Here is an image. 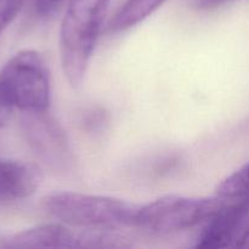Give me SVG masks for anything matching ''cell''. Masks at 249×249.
<instances>
[{"instance_id": "cell-7", "label": "cell", "mask_w": 249, "mask_h": 249, "mask_svg": "<svg viewBox=\"0 0 249 249\" xmlns=\"http://www.w3.org/2000/svg\"><path fill=\"white\" fill-rule=\"evenodd\" d=\"M79 248V231L60 224H43L0 238V249Z\"/></svg>"}, {"instance_id": "cell-2", "label": "cell", "mask_w": 249, "mask_h": 249, "mask_svg": "<svg viewBox=\"0 0 249 249\" xmlns=\"http://www.w3.org/2000/svg\"><path fill=\"white\" fill-rule=\"evenodd\" d=\"M43 208L53 218L85 229L134 226L139 204L108 196L53 192L43 199Z\"/></svg>"}, {"instance_id": "cell-1", "label": "cell", "mask_w": 249, "mask_h": 249, "mask_svg": "<svg viewBox=\"0 0 249 249\" xmlns=\"http://www.w3.org/2000/svg\"><path fill=\"white\" fill-rule=\"evenodd\" d=\"M111 0H71L60 31V53L68 83L82 84Z\"/></svg>"}, {"instance_id": "cell-14", "label": "cell", "mask_w": 249, "mask_h": 249, "mask_svg": "<svg viewBox=\"0 0 249 249\" xmlns=\"http://www.w3.org/2000/svg\"><path fill=\"white\" fill-rule=\"evenodd\" d=\"M12 105L7 101L6 97L0 92V126L5 125L9 122L12 113Z\"/></svg>"}, {"instance_id": "cell-5", "label": "cell", "mask_w": 249, "mask_h": 249, "mask_svg": "<svg viewBox=\"0 0 249 249\" xmlns=\"http://www.w3.org/2000/svg\"><path fill=\"white\" fill-rule=\"evenodd\" d=\"M21 129L27 145L45 167L56 173H68L74 164L65 129L49 112L22 111Z\"/></svg>"}, {"instance_id": "cell-15", "label": "cell", "mask_w": 249, "mask_h": 249, "mask_svg": "<svg viewBox=\"0 0 249 249\" xmlns=\"http://www.w3.org/2000/svg\"><path fill=\"white\" fill-rule=\"evenodd\" d=\"M231 0H194L195 6L199 10H211L221 6Z\"/></svg>"}, {"instance_id": "cell-3", "label": "cell", "mask_w": 249, "mask_h": 249, "mask_svg": "<svg viewBox=\"0 0 249 249\" xmlns=\"http://www.w3.org/2000/svg\"><path fill=\"white\" fill-rule=\"evenodd\" d=\"M0 92L21 111H41L50 105V73L43 56L23 50L0 71Z\"/></svg>"}, {"instance_id": "cell-13", "label": "cell", "mask_w": 249, "mask_h": 249, "mask_svg": "<svg viewBox=\"0 0 249 249\" xmlns=\"http://www.w3.org/2000/svg\"><path fill=\"white\" fill-rule=\"evenodd\" d=\"M65 0H36V11L40 15H51L60 9Z\"/></svg>"}, {"instance_id": "cell-11", "label": "cell", "mask_w": 249, "mask_h": 249, "mask_svg": "<svg viewBox=\"0 0 249 249\" xmlns=\"http://www.w3.org/2000/svg\"><path fill=\"white\" fill-rule=\"evenodd\" d=\"M109 123H111V114L102 106L88 107L79 114L78 118L80 129L91 135L104 133L108 128Z\"/></svg>"}, {"instance_id": "cell-12", "label": "cell", "mask_w": 249, "mask_h": 249, "mask_svg": "<svg viewBox=\"0 0 249 249\" xmlns=\"http://www.w3.org/2000/svg\"><path fill=\"white\" fill-rule=\"evenodd\" d=\"M26 0H0V34L16 18Z\"/></svg>"}, {"instance_id": "cell-6", "label": "cell", "mask_w": 249, "mask_h": 249, "mask_svg": "<svg viewBox=\"0 0 249 249\" xmlns=\"http://www.w3.org/2000/svg\"><path fill=\"white\" fill-rule=\"evenodd\" d=\"M247 198L225 203L209 220L199 233L196 248L224 249L241 247L248 237Z\"/></svg>"}, {"instance_id": "cell-4", "label": "cell", "mask_w": 249, "mask_h": 249, "mask_svg": "<svg viewBox=\"0 0 249 249\" xmlns=\"http://www.w3.org/2000/svg\"><path fill=\"white\" fill-rule=\"evenodd\" d=\"M225 203L219 197L167 195L139 206L134 226L155 233L179 232L206 223Z\"/></svg>"}, {"instance_id": "cell-9", "label": "cell", "mask_w": 249, "mask_h": 249, "mask_svg": "<svg viewBox=\"0 0 249 249\" xmlns=\"http://www.w3.org/2000/svg\"><path fill=\"white\" fill-rule=\"evenodd\" d=\"M165 0H126L109 23L112 32L131 28L147 18Z\"/></svg>"}, {"instance_id": "cell-10", "label": "cell", "mask_w": 249, "mask_h": 249, "mask_svg": "<svg viewBox=\"0 0 249 249\" xmlns=\"http://www.w3.org/2000/svg\"><path fill=\"white\" fill-rule=\"evenodd\" d=\"M248 191V164H243L228 178L219 182L216 187V197L223 201H238L247 198Z\"/></svg>"}, {"instance_id": "cell-8", "label": "cell", "mask_w": 249, "mask_h": 249, "mask_svg": "<svg viewBox=\"0 0 249 249\" xmlns=\"http://www.w3.org/2000/svg\"><path fill=\"white\" fill-rule=\"evenodd\" d=\"M36 165L0 158V201H16L32 196L41 184Z\"/></svg>"}]
</instances>
